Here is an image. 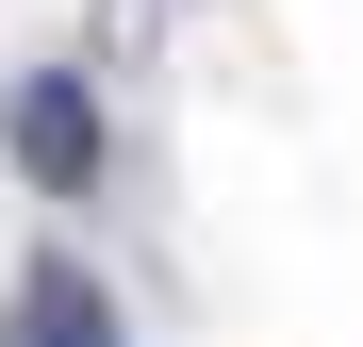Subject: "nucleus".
Instances as JSON below:
<instances>
[{
  "label": "nucleus",
  "mask_w": 363,
  "mask_h": 347,
  "mask_svg": "<svg viewBox=\"0 0 363 347\" xmlns=\"http://www.w3.org/2000/svg\"><path fill=\"white\" fill-rule=\"evenodd\" d=\"M0 149L33 165V199H99V99H83V67H33L0 99Z\"/></svg>",
  "instance_id": "obj_1"
},
{
  "label": "nucleus",
  "mask_w": 363,
  "mask_h": 347,
  "mask_svg": "<svg viewBox=\"0 0 363 347\" xmlns=\"http://www.w3.org/2000/svg\"><path fill=\"white\" fill-rule=\"evenodd\" d=\"M0 347H116L99 265H83V248H33V265H17V298H0Z\"/></svg>",
  "instance_id": "obj_2"
}]
</instances>
